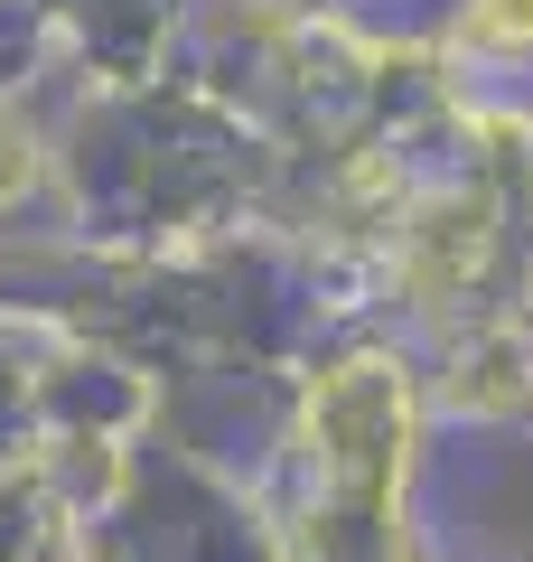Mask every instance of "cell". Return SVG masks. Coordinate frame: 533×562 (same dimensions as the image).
<instances>
[{
	"label": "cell",
	"mask_w": 533,
	"mask_h": 562,
	"mask_svg": "<svg viewBox=\"0 0 533 562\" xmlns=\"http://www.w3.org/2000/svg\"><path fill=\"white\" fill-rule=\"evenodd\" d=\"M38 57V0H0V85H20Z\"/></svg>",
	"instance_id": "obj_3"
},
{
	"label": "cell",
	"mask_w": 533,
	"mask_h": 562,
	"mask_svg": "<svg viewBox=\"0 0 533 562\" xmlns=\"http://www.w3.org/2000/svg\"><path fill=\"white\" fill-rule=\"evenodd\" d=\"M38 179V150H29V132L10 113H0V216H10V206H20V188Z\"/></svg>",
	"instance_id": "obj_4"
},
{
	"label": "cell",
	"mask_w": 533,
	"mask_h": 562,
	"mask_svg": "<svg viewBox=\"0 0 533 562\" xmlns=\"http://www.w3.org/2000/svg\"><path fill=\"white\" fill-rule=\"evenodd\" d=\"M272 562H421V553L402 535V506H384V516L291 506V516H272Z\"/></svg>",
	"instance_id": "obj_2"
},
{
	"label": "cell",
	"mask_w": 533,
	"mask_h": 562,
	"mask_svg": "<svg viewBox=\"0 0 533 562\" xmlns=\"http://www.w3.org/2000/svg\"><path fill=\"white\" fill-rule=\"evenodd\" d=\"M281 469H291V506H328V516L402 506V469H412V375H402V357L318 366L309 394H291Z\"/></svg>",
	"instance_id": "obj_1"
},
{
	"label": "cell",
	"mask_w": 533,
	"mask_h": 562,
	"mask_svg": "<svg viewBox=\"0 0 533 562\" xmlns=\"http://www.w3.org/2000/svg\"><path fill=\"white\" fill-rule=\"evenodd\" d=\"M262 10H328V0H262Z\"/></svg>",
	"instance_id": "obj_5"
}]
</instances>
